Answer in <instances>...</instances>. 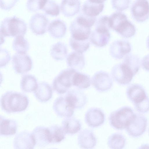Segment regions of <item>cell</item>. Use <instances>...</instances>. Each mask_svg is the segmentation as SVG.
Instances as JSON below:
<instances>
[{
    "label": "cell",
    "instance_id": "1",
    "mask_svg": "<svg viewBox=\"0 0 149 149\" xmlns=\"http://www.w3.org/2000/svg\"><path fill=\"white\" fill-rule=\"evenodd\" d=\"M2 109L8 113L20 112L25 110L29 103L24 94L13 91H8L1 96L0 99Z\"/></svg>",
    "mask_w": 149,
    "mask_h": 149
},
{
    "label": "cell",
    "instance_id": "2",
    "mask_svg": "<svg viewBox=\"0 0 149 149\" xmlns=\"http://www.w3.org/2000/svg\"><path fill=\"white\" fill-rule=\"evenodd\" d=\"M110 27L122 37L126 38L134 35L136 29L127 16L121 12H115L109 16Z\"/></svg>",
    "mask_w": 149,
    "mask_h": 149
},
{
    "label": "cell",
    "instance_id": "3",
    "mask_svg": "<svg viewBox=\"0 0 149 149\" xmlns=\"http://www.w3.org/2000/svg\"><path fill=\"white\" fill-rule=\"evenodd\" d=\"M27 25L23 20L14 16L5 18L0 26L1 37L24 36L26 33Z\"/></svg>",
    "mask_w": 149,
    "mask_h": 149
},
{
    "label": "cell",
    "instance_id": "4",
    "mask_svg": "<svg viewBox=\"0 0 149 149\" xmlns=\"http://www.w3.org/2000/svg\"><path fill=\"white\" fill-rule=\"evenodd\" d=\"M132 109L125 106L111 112L109 118L111 126L117 130L125 129L135 115Z\"/></svg>",
    "mask_w": 149,
    "mask_h": 149
},
{
    "label": "cell",
    "instance_id": "5",
    "mask_svg": "<svg viewBox=\"0 0 149 149\" xmlns=\"http://www.w3.org/2000/svg\"><path fill=\"white\" fill-rule=\"evenodd\" d=\"M76 71L70 68L61 71L53 80L52 87L54 90L60 94L68 91L72 86V76Z\"/></svg>",
    "mask_w": 149,
    "mask_h": 149
},
{
    "label": "cell",
    "instance_id": "6",
    "mask_svg": "<svg viewBox=\"0 0 149 149\" xmlns=\"http://www.w3.org/2000/svg\"><path fill=\"white\" fill-rule=\"evenodd\" d=\"M111 73L114 80L122 85L129 84L135 75L132 70L123 62L114 65L111 69Z\"/></svg>",
    "mask_w": 149,
    "mask_h": 149
},
{
    "label": "cell",
    "instance_id": "7",
    "mask_svg": "<svg viewBox=\"0 0 149 149\" xmlns=\"http://www.w3.org/2000/svg\"><path fill=\"white\" fill-rule=\"evenodd\" d=\"M148 124L147 118L139 114H136L129 123L126 129L128 134L133 137H138L145 132Z\"/></svg>",
    "mask_w": 149,
    "mask_h": 149
},
{
    "label": "cell",
    "instance_id": "8",
    "mask_svg": "<svg viewBox=\"0 0 149 149\" xmlns=\"http://www.w3.org/2000/svg\"><path fill=\"white\" fill-rule=\"evenodd\" d=\"M12 63L15 72L19 74L28 72L32 68V59L26 53L15 54L12 57Z\"/></svg>",
    "mask_w": 149,
    "mask_h": 149
},
{
    "label": "cell",
    "instance_id": "9",
    "mask_svg": "<svg viewBox=\"0 0 149 149\" xmlns=\"http://www.w3.org/2000/svg\"><path fill=\"white\" fill-rule=\"evenodd\" d=\"M134 19L138 22H143L149 18V3L148 0H136L131 8Z\"/></svg>",
    "mask_w": 149,
    "mask_h": 149
},
{
    "label": "cell",
    "instance_id": "10",
    "mask_svg": "<svg viewBox=\"0 0 149 149\" xmlns=\"http://www.w3.org/2000/svg\"><path fill=\"white\" fill-rule=\"evenodd\" d=\"M91 82L95 88L100 92L109 90L113 85V81L109 74L103 71L95 73L92 78Z\"/></svg>",
    "mask_w": 149,
    "mask_h": 149
},
{
    "label": "cell",
    "instance_id": "11",
    "mask_svg": "<svg viewBox=\"0 0 149 149\" xmlns=\"http://www.w3.org/2000/svg\"><path fill=\"white\" fill-rule=\"evenodd\" d=\"M49 24V19L45 15L37 13L31 17L29 26L33 33L37 35H42L46 32Z\"/></svg>",
    "mask_w": 149,
    "mask_h": 149
},
{
    "label": "cell",
    "instance_id": "12",
    "mask_svg": "<svg viewBox=\"0 0 149 149\" xmlns=\"http://www.w3.org/2000/svg\"><path fill=\"white\" fill-rule=\"evenodd\" d=\"M132 50L130 42L125 40H117L110 45L109 52L111 56L117 59L122 58L129 54Z\"/></svg>",
    "mask_w": 149,
    "mask_h": 149
},
{
    "label": "cell",
    "instance_id": "13",
    "mask_svg": "<svg viewBox=\"0 0 149 149\" xmlns=\"http://www.w3.org/2000/svg\"><path fill=\"white\" fill-rule=\"evenodd\" d=\"M55 113L61 117H72L74 109L69 103L65 96H60L54 101L53 107Z\"/></svg>",
    "mask_w": 149,
    "mask_h": 149
},
{
    "label": "cell",
    "instance_id": "14",
    "mask_svg": "<svg viewBox=\"0 0 149 149\" xmlns=\"http://www.w3.org/2000/svg\"><path fill=\"white\" fill-rule=\"evenodd\" d=\"M111 37L109 29L105 28L95 27L90 35V40L94 45L98 47H103L109 43Z\"/></svg>",
    "mask_w": 149,
    "mask_h": 149
},
{
    "label": "cell",
    "instance_id": "15",
    "mask_svg": "<svg viewBox=\"0 0 149 149\" xmlns=\"http://www.w3.org/2000/svg\"><path fill=\"white\" fill-rule=\"evenodd\" d=\"M105 115L100 109L93 108L89 109L86 113L85 120L89 127H97L102 125L105 121Z\"/></svg>",
    "mask_w": 149,
    "mask_h": 149
},
{
    "label": "cell",
    "instance_id": "16",
    "mask_svg": "<svg viewBox=\"0 0 149 149\" xmlns=\"http://www.w3.org/2000/svg\"><path fill=\"white\" fill-rule=\"evenodd\" d=\"M13 145L15 149H33L36 143L32 133L25 131L16 135L14 139Z\"/></svg>",
    "mask_w": 149,
    "mask_h": 149
},
{
    "label": "cell",
    "instance_id": "17",
    "mask_svg": "<svg viewBox=\"0 0 149 149\" xmlns=\"http://www.w3.org/2000/svg\"><path fill=\"white\" fill-rule=\"evenodd\" d=\"M65 96L74 109L82 108L87 102V98L85 94L78 89H73L68 91Z\"/></svg>",
    "mask_w": 149,
    "mask_h": 149
},
{
    "label": "cell",
    "instance_id": "18",
    "mask_svg": "<svg viewBox=\"0 0 149 149\" xmlns=\"http://www.w3.org/2000/svg\"><path fill=\"white\" fill-rule=\"evenodd\" d=\"M69 29L71 37L78 40L89 39L91 33V28L79 23L75 19L71 23Z\"/></svg>",
    "mask_w": 149,
    "mask_h": 149
},
{
    "label": "cell",
    "instance_id": "19",
    "mask_svg": "<svg viewBox=\"0 0 149 149\" xmlns=\"http://www.w3.org/2000/svg\"><path fill=\"white\" fill-rule=\"evenodd\" d=\"M77 140L78 144L81 148H93L97 143V139L93 132L89 129L82 130L78 135Z\"/></svg>",
    "mask_w": 149,
    "mask_h": 149
},
{
    "label": "cell",
    "instance_id": "20",
    "mask_svg": "<svg viewBox=\"0 0 149 149\" xmlns=\"http://www.w3.org/2000/svg\"><path fill=\"white\" fill-rule=\"evenodd\" d=\"M126 93L129 99L134 104L141 102L147 96L144 88L137 84L130 85L127 89Z\"/></svg>",
    "mask_w": 149,
    "mask_h": 149
},
{
    "label": "cell",
    "instance_id": "21",
    "mask_svg": "<svg viewBox=\"0 0 149 149\" xmlns=\"http://www.w3.org/2000/svg\"><path fill=\"white\" fill-rule=\"evenodd\" d=\"M31 133L36 145L38 147H44L50 143L48 127L42 126L37 127Z\"/></svg>",
    "mask_w": 149,
    "mask_h": 149
},
{
    "label": "cell",
    "instance_id": "22",
    "mask_svg": "<svg viewBox=\"0 0 149 149\" xmlns=\"http://www.w3.org/2000/svg\"><path fill=\"white\" fill-rule=\"evenodd\" d=\"M80 2L79 0H62L60 9L64 16L72 17L80 11Z\"/></svg>",
    "mask_w": 149,
    "mask_h": 149
},
{
    "label": "cell",
    "instance_id": "23",
    "mask_svg": "<svg viewBox=\"0 0 149 149\" xmlns=\"http://www.w3.org/2000/svg\"><path fill=\"white\" fill-rule=\"evenodd\" d=\"M47 30L52 37L55 38H60L65 35L67 30L66 26L62 20L59 19H55L49 24Z\"/></svg>",
    "mask_w": 149,
    "mask_h": 149
},
{
    "label": "cell",
    "instance_id": "24",
    "mask_svg": "<svg viewBox=\"0 0 149 149\" xmlns=\"http://www.w3.org/2000/svg\"><path fill=\"white\" fill-rule=\"evenodd\" d=\"M35 97L39 101L45 102L49 101L52 96V90L51 86L45 82H41L33 91Z\"/></svg>",
    "mask_w": 149,
    "mask_h": 149
},
{
    "label": "cell",
    "instance_id": "25",
    "mask_svg": "<svg viewBox=\"0 0 149 149\" xmlns=\"http://www.w3.org/2000/svg\"><path fill=\"white\" fill-rule=\"evenodd\" d=\"M67 65L70 68L78 71L82 70L85 65V59L83 53L74 52L70 53L66 59Z\"/></svg>",
    "mask_w": 149,
    "mask_h": 149
},
{
    "label": "cell",
    "instance_id": "26",
    "mask_svg": "<svg viewBox=\"0 0 149 149\" xmlns=\"http://www.w3.org/2000/svg\"><path fill=\"white\" fill-rule=\"evenodd\" d=\"M17 128L16 121L13 119H7L0 116L1 136H9L15 134Z\"/></svg>",
    "mask_w": 149,
    "mask_h": 149
},
{
    "label": "cell",
    "instance_id": "27",
    "mask_svg": "<svg viewBox=\"0 0 149 149\" xmlns=\"http://www.w3.org/2000/svg\"><path fill=\"white\" fill-rule=\"evenodd\" d=\"M62 127L66 134L73 135L80 131L81 124L78 119L71 117L65 118L62 121Z\"/></svg>",
    "mask_w": 149,
    "mask_h": 149
},
{
    "label": "cell",
    "instance_id": "28",
    "mask_svg": "<svg viewBox=\"0 0 149 149\" xmlns=\"http://www.w3.org/2000/svg\"><path fill=\"white\" fill-rule=\"evenodd\" d=\"M104 7L103 3H94L87 0L82 6V11L87 16L96 17L103 11Z\"/></svg>",
    "mask_w": 149,
    "mask_h": 149
},
{
    "label": "cell",
    "instance_id": "29",
    "mask_svg": "<svg viewBox=\"0 0 149 149\" xmlns=\"http://www.w3.org/2000/svg\"><path fill=\"white\" fill-rule=\"evenodd\" d=\"M72 86L79 89H85L91 86V79L88 75L76 71L72 76Z\"/></svg>",
    "mask_w": 149,
    "mask_h": 149
},
{
    "label": "cell",
    "instance_id": "30",
    "mask_svg": "<svg viewBox=\"0 0 149 149\" xmlns=\"http://www.w3.org/2000/svg\"><path fill=\"white\" fill-rule=\"evenodd\" d=\"M66 45L64 43L58 42L53 44L50 49V54L56 61H62L65 59L68 54Z\"/></svg>",
    "mask_w": 149,
    "mask_h": 149
},
{
    "label": "cell",
    "instance_id": "31",
    "mask_svg": "<svg viewBox=\"0 0 149 149\" xmlns=\"http://www.w3.org/2000/svg\"><path fill=\"white\" fill-rule=\"evenodd\" d=\"M38 85L36 78L32 75L25 74L22 77L20 86L22 91L24 92L27 93L34 91Z\"/></svg>",
    "mask_w": 149,
    "mask_h": 149
},
{
    "label": "cell",
    "instance_id": "32",
    "mask_svg": "<svg viewBox=\"0 0 149 149\" xmlns=\"http://www.w3.org/2000/svg\"><path fill=\"white\" fill-rule=\"evenodd\" d=\"M48 128L50 143H58L65 139L66 133L62 127L54 125L49 127Z\"/></svg>",
    "mask_w": 149,
    "mask_h": 149
},
{
    "label": "cell",
    "instance_id": "33",
    "mask_svg": "<svg viewBox=\"0 0 149 149\" xmlns=\"http://www.w3.org/2000/svg\"><path fill=\"white\" fill-rule=\"evenodd\" d=\"M126 143V139L124 135L119 133H115L108 138L107 144L111 149H121L124 148Z\"/></svg>",
    "mask_w": 149,
    "mask_h": 149
},
{
    "label": "cell",
    "instance_id": "34",
    "mask_svg": "<svg viewBox=\"0 0 149 149\" xmlns=\"http://www.w3.org/2000/svg\"><path fill=\"white\" fill-rule=\"evenodd\" d=\"M14 50L17 53H26L29 48V44L24 36H18L15 38L12 45Z\"/></svg>",
    "mask_w": 149,
    "mask_h": 149
},
{
    "label": "cell",
    "instance_id": "35",
    "mask_svg": "<svg viewBox=\"0 0 149 149\" xmlns=\"http://www.w3.org/2000/svg\"><path fill=\"white\" fill-rule=\"evenodd\" d=\"M123 63L132 70L134 75L139 71L140 67V60L137 55L133 54H128L125 56Z\"/></svg>",
    "mask_w": 149,
    "mask_h": 149
},
{
    "label": "cell",
    "instance_id": "36",
    "mask_svg": "<svg viewBox=\"0 0 149 149\" xmlns=\"http://www.w3.org/2000/svg\"><path fill=\"white\" fill-rule=\"evenodd\" d=\"M69 44L75 51L83 53L89 48L90 43L89 39L84 40H78L71 37L69 40Z\"/></svg>",
    "mask_w": 149,
    "mask_h": 149
},
{
    "label": "cell",
    "instance_id": "37",
    "mask_svg": "<svg viewBox=\"0 0 149 149\" xmlns=\"http://www.w3.org/2000/svg\"><path fill=\"white\" fill-rule=\"evenodd\" d=\"M42 10L46 14L52 16H56L60 13L59 5L52 0H47Z\"/></svg>",
    "mask_w": 149,
    "mask_h": 149
},
{
    "label": "cell",
    "instance_id": "38",
    "mask_svg": "<svg viewBox=\"0 0 149 149\" xmlns=\"http://www.w3.org/2000/svg\"><path fill=\"white\" fill-rule=\"evenodd\" d=\"M47 0H28L26 6L30 12H35L42 10Z\"/></svg>",
    "mask_w": 149,
    "mask_h": 149
},
{
    "label": "cell",
    "instance_id": "39",
    "mask_svg": "<svg viewBox=\"0 0 149 149\" xmlns=\"http://www.w3.org/2000/svg\"><path fill=\"white\" fill-rule=\"evenodd\" d=\"M75 19L84 25L91 28L96 22V18L87 16L83 13L78 16Z\"/></svg>",
    "mask_w": 149,
    "mask_h": 149
},
{
    "label": "cell",
    "instance_id": "40",
    "mask_svg": "<svg viewBox=\"0 0 149 149\" xmlns=\"http://www.w3.org/2000/svg\"><path fill=\"white\" fill-rule=\"evenodd\" d=\"M130 0H111L113 8L119 12L123 11L128 8Z\"/></svg>",
    "mask_w": 149,
    "mask_h": 149
},
{
    "label": "cell",
    "instance_id": "41",
    "mask_svg": "<svg viewBox=\"0 0 149 149\" xmlns=\"http://www.w3.org/2000/svg\"><path fill=\"white\" fill-rule=\"evenodd\" d=\"M134 105L135 109L138 112L146 113L149 111V98L147 96L142 101Z\"/></svg>",
    "mask_w": 149,
    "mask_h": 149
},
{
    "label": "cell",
    "instance_id": "42",
    "mask_svg": "<svg viewBox=\"0 0 149 149\" xmlns=\"http://www.w3.org/2000/svg\"><path fill=\"white\" fill-rule=\"evenodd\" d=\"M95 27H100L110 29L109 16L104 15L99 17L96 21Z\"/></svg>",
    "mask_w": 149,
    "mask_h": 149
},
{
    "label": "cell",
    "instance_id": "43",
    "mask_svg": "<svg viewBox=\"0 0 149 149\" xmlns=\"http://www.w3.org/2000/svg\"><path fill=\"white\" fill-rule=\"evenodd\" d=\"M11 59L8 51L4 49H0V67L5 66L9 62Z\"/></svg>",
    "mask_w": 149,
    "mask_h": 149
},
{
    "label": "cell",
    "instance_id": "44",
    "mask_svg": "<svg viewBox=\"0 0 149 149\" xmlns=\"http://www.w3.org/2000/svg\"><path fill=\"white\" fill-rule=\"evenodd\" d=\"M18 0H0V7L2 10H9L16 4Z\"/></svg>",
    "mask_w": 149,
    "mask_h": 149
},
{
    "label": "cell",
    "instance_id": "45",
    "mask_svg": "<svg viewBox=\"0 0 149 149\" xmlns=\"http://www.w3.org/2000/svg\"><path fill=\"white\" fill-rule=\"evenodd\" d=\"M141 65L143 69L149 72V54L143 57L141 61Z\"/></svg>",
    "mask_w": 149,
    "mask_h": 149
},
{
    "label": "cell",
    "instance_id": "46",
    "mask_svg": "<svg viewBox=\"0 0 149 149\" xmlns=\"http://www.w3.org/2000/svg\"><path fill=\"white\" fill-rule=\"evenodd\" d=\"M89 1L97 3H103L106 0H88Z\"/></svg>",
    "mask_w": 149,
    "mask_h": 149
},
{
    "label": "cell",
    "instance_id": "47",
    "mask_svg": "<svg viewBox=\"0 0 149 149\" xmlns=\"http://www.w3.org/2000/svg\"><path fill=\"white\" fill-rule=\"evenodd\" d=\"M146 43L148 49H149V36L147 37Z\"/></svg>",
    "mask_w": 149,
    "mask_h": 149
},
{
    "label": "cell",
    "instance_id": "48",
    "mask_svg": "<svg viewBox=\"0 0 149 149\" xmlns=\"http://www.w3.org/2000/svg\"><path fill=\"white\" fill-rule=\"evenodd\" d=\"M148 133H149V130H148Z\"/></svg>",
    "mask_w": 149,
    "mask_h": 149
}]
</instances>
